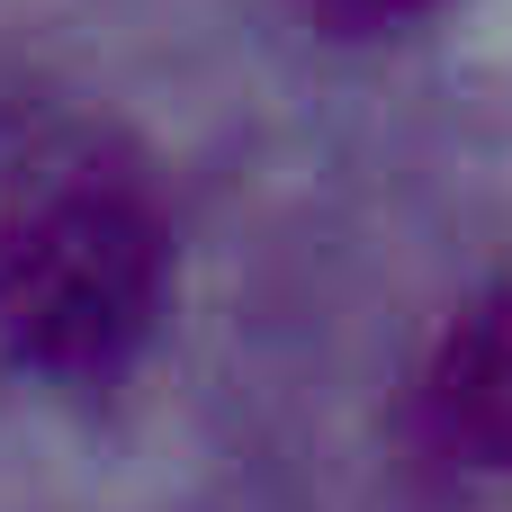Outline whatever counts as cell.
<instances>
[{
	"mask_svg": "<svg viewBox=\"0 0 512 512\" xmlns=\"http://www.w3.org/2000/svg\"><path fill=\"white\" fill-rule=\"evenodd\" d=\"M333 27H351V36H369V27H396V18H423L432 0H315Z\"/></svg>",
	"mask_w": 512,
	"mask_h": 512,
	"instance_id": "3",
	"label": "cell"
},
{
	"mask_svg": "<svg viewBox=\"0 0 512 512\" xmlns=\"http://www.w3.org/2000/svg\"><path fill=\"white\" fill-rule=\"evenodd\" d=\"M423 423L468 468L512 477V288L477 297L423 360Z\"/></svg>",
	"mask_w": 512,
	"mask_h": 512,
	"instance_id": "2",
	"label": "cell"
},
{
	"mask_svg": "<svg viewBox=\"0 0 512 512\" xmlns=\"http://www.w3.org/2000/svg\"><path fill=\"white\" fill-rule=\"evenodd\" d=\"M171 243L126 171L63 162L0 216V342L45 378H108L162 315Z\"/></svg>",
	"mask_w": 512,
	"mask_h": 512,
	"instance_id": "1",
	"label": "cell"
}]
</instances>
